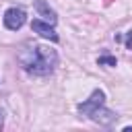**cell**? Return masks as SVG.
Returning <instances> with one entry per match:
<instances>
[{
	"label": "cell",
	"mask_w": 132,
	"mask_h": 132,
	"mask_svg": "<svg viewBox=\"0 0 132 132\" xmlns=\"http://www.w3.org/2000/svg\"><path fill=\"white\" fill-rule=\"evenodd\" d=\"M97 64L99 66H116L118 62H116L113 56H101V58H97Z\"/></svg>",
	"instance_id": "obj_6"
},
{
	"label": "cell",
	"mask_w": 132,
	"mask_h": 132,
	"mask_svg": "<svg viewBox=\"0 0 132 132\" xmlns=\"http://www.w3.org/2000/svg\"><path fill=\"white\" fill-rule=\"evenodd\" d=\"M126 47H128V50H132V31H128V33H126Z\"/></svg>",
	"instance_id": "obj_7"
},
{
	"label": "cell",
	"mask_w": 132,
	"mask_h": 132,
	"mask_svg": "<svg viewBox=\"0 0 132 132\" xmlns=\"http://www.w3.org/2000/svg\"><path fill=\"white\" fill-rule=\"evenodd\" d=\"M25 21H27V14H25L23 8L12 6V8H8V10L4 12V25H6V29H10V31L21 29V27L25 25Z\"/></svg>",
	"instance_id": "obj_3"
},
{
	"label": "cell",
	"mask_w": 132,
	"mask_h": 132,
	"mask_svg": "<svg viewBox=\"0 0 132 132\" xmlns=\"http://www.w3.org/2000/svg\"><path fill=\"white\" fill-rule=\"evenodd\" d=\"M21 68L31 76H47L58 66V54L56 50H50L47 45L33 43L19 52L16 56Z\"/></svg>",
	"instance_id": "obj_1"
},
{
	"label": "cell",
	"mask_w": 132,
	"mask_h": 132,
	"mask_svg": "<svg viewBox=\"0 0 132 132\" xmlns=\"http://www.w3.org/2000/svg\"><path fill=\"white\" fill-rule=\"evenodd\" d=\"M2 113H4V111L0 109V128H2V120H4V118H2Z\"/></svg>",
	"instance_id": "obj_8"
},
{
	"label": "cell",
	"mask_w": 132,
	"mask_h": 132,
	"mask_svg": "<svg viewBox=\"0 0 132 132\" xmlns=\"http://www.w3.org/2000/svg\"><path fill=\"white\" fill-rule=\"evenodd\" d=\"M111 2H113V0H105V4H111Z\"/></svg>",
	"instance_id": "obj_10"
},
{
	"label": "cell",
	"mask_w": 132,
	"mask_h": 132,
	"mask_svg": "<svg viewBox=\"0 0 132 132\" xmlns=\"http://www.w3.org/2000/svg\"><path fill=\"white\" fill-rule=\"evenodd\" d=\"M124 132H132V128H130V126H126V128H124Z\"/></svg>",
	"instance_id": "obj_9"
},
{
	"label": "cell",
	"mask_w": 132,
	"mask_h": 132,
	"mask_svg": "<svg viewBox=\"0 0 132 132\" xmlns=\"http://www.w3.org/2000/svg\"><path fill=\"white\" fill-rule=\"evenodd\" d=\"M78 113L87 116L89 120H93L99 126H111L118 120L116 111H111V109L105 107V93L101 89H95L87 101L78 103Z\"/></svg>",
	"instance_id": "obj_2"
},
{
	"label": "cell",
	"mask_w": 132,
	"mask_h": 132,
	"mask_svg": "<svg viewBox=\"0 0 132 132\" xmlns=\"http://www.w3.org/2000/svg\"><path fill=\"white\" fill-rule=\"evenodd\" d=\"M31 29H33L35 33H39L43 39L58 41V33L54 31V25H50V23H45V21H41V19H33V21H31Z\"/></svg>",
	"instance_id": "obj_4"
},
{
	"label": "cell",
	"mask_w": 132,
	"mask_h": 132,
	"mask_svg": "<svg viewBox=\"0 0 132 132\" xmlns=\"http://www.w3.org/2000/svg\"><path fill=\"white\" fill-rule=\"evenodd\" d=\"M33 4H35V8H37L39 16H43V21H45V23H50V25H56L58 16H56V12H54V10L47 6V2H45V0H35Z\"/></svg>",
	"instance_id": "obj_5"
}]
</instances>
